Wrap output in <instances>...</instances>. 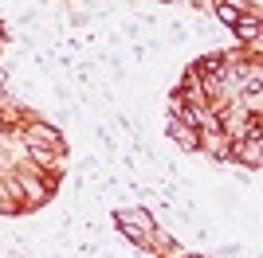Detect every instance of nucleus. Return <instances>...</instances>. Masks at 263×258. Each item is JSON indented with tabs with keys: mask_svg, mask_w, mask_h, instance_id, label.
<instances>
[{
	"mask_svg": "<svg viewBox=\"0 0 263 258\" xmlns=\"http://www.w3.org/2000/svg\"><path fill=\"white\" fill-rule=\"evenodd\" d=\"M169 133H173V141H177V145H185V149H197V145H200V137H197V129H193V125H185V121H169Z\"/></svg>",
	"mask_w": 263,
	"mask_h": 258,
	"instance_id": "f257e3e1",
	"label": "nucleus"
},
{
	"mask_svg": "<svg viewBox=\"0 0 263 258\" xmlns=\"http://www.w3.org/2000/svg\"><path fill=\"white\" fill-rule=\"evenodd\" d=\"M236 32H240V39H259V20H240Z\"/></svg>",
	"mask_w": 263,
	"mask_h": 258,
	"instance_id": "f03ea898",
	"label": "nucleus"
},
{
	"mask_svg": "<svg viewBox=\"0 0 263 258\" xmlns=\"http://www.w3.org/2000/svg\"><path fill=\"white\" fill-rule=\"evenodd\" d=\"M220 20H224V24H232V28H236V24H240V8H232V4H220Z\"/></svg>",
	"mask_w": 263,
	"mask_h": 258,
	"instance_id": "7ed1b4c3",
	"label": "nucleus"
}]
</instances>
